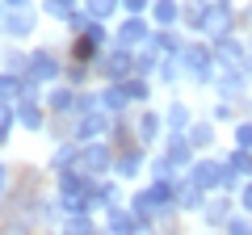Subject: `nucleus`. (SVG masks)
Here are the masks:
<instances>
[{"instance_id":"obj_37","label":"nucleus","mask_w":252,"mask_h":235,"mask_svg":"<svg viewBox=\"0 0 252 235\" xmlns=\"http://www.w3.org/2000/svg\"><path fill=\"white\" fill-rule=\"evenodd\" d=\"M227 164L248 181V176H252V147H231V151H227Z\"/></svg>"},{"instance_id":"obj_49","label":"nucleus","mask_w":252,"mask_h":235,"mask_svg":"<svg viewBox=\"0 0 252 235\" xmlns=\"http://www.w3.org/2000/svg\"><path fill=\"white\" fill-rule=\"evenodd\" d=\"M9 185H13V172H9V164L0 160V198H4V193H9Z\"/></svg>"},{"instance_id":"obj_39","label":"nucleus","mask_w":252,"mask_h":235,"mask_svg":"<svg viewBox=\"0 0 252 235\" xmlns=\"http://www.w3.org/2000/svg\"><path fill=\"white\" fill-rule=\"evenodd\" d=\"M0 67H9V72H21V76H26V67H30V51H21V46H9V51L0 55Z\"/></svg>"},{"instance_id":"obj_34","label":"nucleus","mask_w":252,"mask_h":235,"mask_svg":"<svg viewBox=\"0 0 252 235\" xmlns=\"http://www.w3.org/2000/svg\"><path fill=\"white\" fill-rule=\"evenodd\" d=\"M63 202V214H93L97 210V202H93V193L84 189V193H67V198H59Z\"/></svg>"},{"instance_id":"obj_50","label":"nucleus","mask_w":252,"mask_h":235,"mask_svg":"<svg viewBox=\"0 0 252 235\" xmlns=\"http://www.w3.org/2000/svg\"><path fill=\"white\" fill-rule=\"evenodd\" d=\"M4 235H30V223H9V227H4Z\"/></svg>"},{"instance_id":"obj_47","label":"nucleus","mask_w":252,"mask_h":235,"mask_svg":"<svg viewBox=\"0 0 252 235\" xmlns=\"http://www.w3.org/2000/svg\"><path fill=\"white\" fill-rule=\"evenodd\" d=\"M235 206H240V210H248V214H252V176H248V181L240 185V193H235Z\"/></svg>"},{"instance_id":"obj_15","label":"nucleus","mask_w":252,"mask_h":235,"mask_svg":"<svg viewBox=\"0 0 252 235\" xmlns=\"http://www.w3.org/2000/svg\"><path fill=\"white\" fill-rule=\"evenodd\" d=\"M76 92H80V88H72L67 80H55V84H46L42 101H46V109H51V118H72Z\"/></svg>"},{"instance_id":"obj_45","label":"nucleus","mask_w":252,"mask_h":235,"mask_svg":"<svg viewBox=\"0 0 252 235\" xmlns=\"http://www.w3.org/2000/svg\"><path fill=\"white\" fill-rule=\"evenodd\" d=\"M152 176H177V164H172L164 151H156L152 155Z\"/></svg>"},{"instance_id":"obj_33","label":"nucleus","mask_w":252,"mask_h":235,"mask_svg":"<svg viewBox=\"0 0 252 235\" xmlns=\"http://www.w3.org/2000/svg\"><path fill=\"white\" fill-rule=\"evenodd\" d=\"M84 13L97 21H114L122 13V0H84Z\"/></svg>"},{"instance_id":"obj_44","label":"nucleus","mask_w":252,"mask_h":235,"mask_svg":"<svg viewBox=\"0 0 252 235\" xmlns=\"http://www.w3.org/2000/svg\"><path fill=\"white\" fill-rule=\"evenodd\" d=\"M235 114H240V105L215 97V105H210V122H235Z\"/></svg>"},{"instance_id":"obj_28","label":"nucleus","mask_w":252,"mask_h":235,"mask_svg":"<svg viewBox=\"0 0 252 235\" xmlns=\"http://www.w3.org/2000/svg\"><path fill=\"white\" fill-rule=\"evenodd\" d=\"M34 210H38V223H42V227H59V223H63V202H59V193H55V198H34Z\"/></svg>"},{"instance_id":"obj_38","label":"nucleus","mask_w":252,"mask_h":235,"mask_svg":"<svg viewBox=\"0 0 252 235\" xmlns=\"http://www.w3.org/2000/svg\"><path fill=\"white\" fill-rule=\"evenodd\" d=\"M93 109H101V92H93L89 84H84V88L76 92V105H72V118H80V114H93Z\"/></svg>"},{"instance_id":"obj_5","label":"nucleus","mask_w":252,"mask_h":235,"mask_svg":"<svg viewBox=\"0 0 252 235\" xmlns=\"http://www.w3.org/2000/svg\"><path fill=\"white\" fill-rule=\"evenodd\" d=\"M114 160H118V147L109 143V139H93V143H80V160H76V164L101 181V176L114 172Z\"/></svg>"},{"instance_id":"obj_11","label":"nucleus","mask_w":252,"mask_h":235,"mask_svg":"<svg viewBox=\"0 0 252 235\" xmlns=\"http://www.w3.org/2000/svg\"><path fill=\"white\" fill-rule=\"evenodd\" d=\"M235 210H240V206H235V193H223V189H219V193H210V198H206V206H202L198 218H202L206 231H223V223L235 214Z\"/></svg>"},{"instance_id":"obj_13","label":"nucleus","mask_w":252,"mask_h":235,"mask_svg":"<svg viewBox=\"0 0 252 235\" xmlns=\"http://www.w3.org/2000/svg\"><path fill=\"white\" fill-rule=\"evenodd\" d=\"M210 46H215L219 72H223V67H244V59H248V42H244L240 34H223V38H210Z\"/></svg>"},{"instance_id":"obj_8","label":"nucleus","mask_w":252,"mask_h":235,"mask_svg":"<svg viewBox=\"0 0 252 235\" xmlns=\"http://www.w3.org/2000/svg\"><path fill=\"white\" fill-rule=\"evenodd\" d=\"M63 59L51 51V46H34L30 51V67H26V76L30 80H38V84H55V80H63Z\"/></svg>"},{"instance_id":"obj_23","label":"nucleus","mask_w":252,"mask_h":235,"mask_svg":"<svg viewBox=\"0 0 252 235\" xmlns=\"http://www.w3.org/2000/svg\"><path fill=\"white\" fill-rule=\"evenodd\" d=\"M164 126H168V130H189V126H193V109H189L185 97H172L168 101V109H164Z\"/></svg>"},{"instance_id":"obj_6","label":"nucleus","mask_w":252,"mask_h":235,"mask_svg":"<svg viewBox=\"0 0 252 235\" xmlns=\"http://www.w3.org/2000/svg\"><path fill=\"white\" fill-rule=\"evenodd\" d=\"M152 34H156V26H152L147 13H122V17H118V29H114V42L139 51V46L152 42Z\"/></svg>"},{"instance_id":"obj_2","label":"nucleus","mask_w":252,"mask_h":235,"mask_svg":"<svg viewBox=\"0 0 252 235\" xmlns=\"http://www.w3.org/2000/svg\"><path fill=\"white\" fill-rule=\"evenodd\" d=\"M93 72H97L101 80H126V76H135V51L122 46V42H109L105 51L97 55Z\"/></svg>"},{"instance_id":"obj_21","label":"nucleus","mask_w":252,"mask_h":235,"mask_svg":"<svg viewBox=\"0 0 252 235\" xmlns=\"http://www.w3.org/2000/svg\"><path fill=\"white\" fill-rule=\"evenodd\" d=\"M76 160H80V143L67 135V139H59V143H55V151H51V160H46V168H51V172H63V168H76Z\"/></svg>"},{"instance_id":"obj_27","label":"nucleus","mask_w":252,"mask_h":235,"mask_svg":"<svg viewBox=\"0 0 252 235\" xmlns=\"http://www.w3.org/2000/svg\"><path fill=\"white\" fill-rule=\"evenodd\" d=\"M97 231L101 227L93 214H63V223H59V235H97Z\"/></svg>"},{"instance_id":"obj_41","label":"nucleus","mask_w":252,"mask_h":235,"mask_svg":"<svg viewBox=\"0 0 252 235\" xmlns=\"http://www.w3.org/2000/svg\"><path fill=\"white\" fill-rule=\"evenodd\" d=\"M231 147H252V114H248V118H235V126H231Z\"/></svg>"},{"instance_id":"obj_17","label":"nucleus","mask_w":252,"mask_h":235,"mask_svg":"<svg viewBox=\"0 0 252 235\" xmlns=\"http://www.w3.org/2000/svg\"><path fill=\"white\" fill-rule=\"evenodd\" d=\"M172 181H177V206H181V214H202V206H206L210 193H206V189H198V185L189 181L185 172H177Z\"/></svg>"},{"instance_id":"obj_55","label":"nucleus","mask_w":252,"mask_h":235,"mask_svg":"<svg viewBox=\"0 0 252 235\" xmlns=\"http://www.w3.org/2000/svg\"><path fill=\"white\" fill-rule=\"evenodd\" d=\"M219 4H235V0H219Z\"/></svg>"},{"instance_id":"obj_32","label":"nucleus","mask_w":252,"mask_h":235,"mask_svg":"<svg viewBox=\"0 0 252 235\" xmlns=\"http://www.w3.org/2000/svg\"><path fill=\"white\" fill-rule=\"evenodd\" d=\"M97 55H101V46H97V42H89L84 34H76V38H72V51H67V59H76V63H97Z\"/></svg>"},{"instance_id":"obj_52","label":"nucleus","mask_w":252,"mask_h":235,"mask_svg":"<svg viewBox=\"0 0 252 235\" xmlns=\"http://www.w3.org/2000/svg\"><path fill=\"white\" fill-rule=\"evenodd\" d=\"M240 109H244V114H252V97H248V101H244V105H240Z\"/></svg>"},{"instance_id":"obj_26","label":"nucleus","mask_w":252,"mask_h":235,"mask_svg":"<svg viewBox=\"0 0 252 235\" xmlns=\"http://www.w3.org/2000/svg\"><path fill=\"white\" fill-rule=\"evenodd\" d=\"M160 59H164V55L156 51V42L139 46V51H135V76H147V80H156V67H160Z\"/></svg>"},{"instance_id":"obj_40","label":"nucleus","mask_w":252,"mask_h":235,"mask_svg":"<svg viewBox=\"0 0 252 235\" xmlns=\"http://www.w3.org/2000/svg\"><path fill=\"white\" fill-rule=\"evenodd\" d=\"M223 235H252V214L248 210H235V214L223 223Z\"/></svg>"},{"instance_id":"obj_30","label":"nucleus","mask_w":252,"mask_h":235,"mask_svg":"<svg viewBox=\"0 0 252 235\" xmlns=\"http://www.w3.org/2000/svg\"><path fill=\"white\" fill-rule=\"evenodd\" d=\"M21 92H26V76L0 67V101H21Z\"/></svg>"},{"instance_id":"obj_43","label":"nucleus","mask_w":252,"mask_h":235,"mask_svg":"<svg viewBox=\"0 0 252 235\" xmlns=\"http://www.w3.org/2000/svg\"><path fill=\"white\" fill-rule=\"evenodd\" d=\"M156 80H160V84H177V80H185V76H181V63H177V59H160V67H156Z\"/></svg>"},{"instance_id":"obj_18","label":"nucleus","mask_w":252,"mask_h":235,"mask_svg":"<svg viewBox=\"0 0 252 235\" xmlns=\"http://www.w3.org/2000/svg\"><path fill=\"white\" fill-rule=\"evenodd\" d=\"M181 9H185V0H152V26L156 29H172V26H181Z\"/></svg>"},{"instance_id":"obj_54","label":"nucleus","mask_w":252,"mask_h":235,"mask_svg":"<svg viewBox=\"0 0 252 235\" xmlns=\"http://www.w3.org/2000/svg\"><path fill=\"white\" fill-rule=\"evenodd\" d=\"M4 13H9V9H4V0H0V21H4Z\"/></svg>"},{"instance_id":"obj_22","label":"nucleus","mask_w":252,"mask_h":235,"mask_svg":"<svg viewBox=\"0 0 252 235\" xmlns=\"http://www.w3.org/2000/svg\"><path fill=\"white\" fill-rule=\"evenodd\" d=\"M152 42H156V51H160L164 59H177V55H181V46L189 42V34H185L181 26H172V29H156V34H152Z\"/></svg>"},{"instance_id":"obj_42","label":"nucleus","mask_w":252,"mask_h":235,"mask_svg":"<svg viewBox=\"0 0 252 235\" xmlns=\"http://www.w3.org/2000/svg\"><path fill=\"white\" fill-rule=\"evenodd\" d=\"M109 143H114V147H126V143H135V126H130L126 118H114V130H109Z\"/></svg>"},{"instance_id":"obj_12","label":"nucleus","mask_w":252,"mask_h":235,"mask_svg":"<svg viewBox=\"0 0 252 235\" xmlns=\"http://www.w3.org/2000/svg\"><path fill=\"white\" fill-rule=\"evenodd\" d=\"M160 151L168 155L172 164H177V172H185L189 164L198 160V147L189 143V130H164V143H160Z\"/></svg>"},{"instance_id":"obj_31","label":"nucleus","mask_w":252,"mask_h":235,"mask_svg":"<svg viewBox=\"0 0 252 235\" xmlns=\"http://www.w3.org/2000/svg\"><path fill=\"white\" fill-rule=\"evenodd\" d=\"M215 130H219V122H210V118H206V122H193V126H189V143L198 147V151H210L215 139H219Z\"/></svg>"},{"instance_id":"obj_4","label":"nucleus","mask_w":252,"mask_h":235,"mask_svg":"<svg viewBox=\"0 0 252 235\" xmlns=\"http://www.w3.org/2000/svg\"><path fill=\"white\" fill-rule=\"evenodd\" d=\"M215 97L219 101H231V105H244V101L252 97V76L244 72V67H223V72L215 76Z\"/></svg>"},{"instance_id":"obj_36","label":"nucleus","mask_w":252,"mask_h":235,"mask_svg":"<svg viewBox=\"0 0 252 235\" xmlns=\"http://www.w3.org/2000/svg\"><path fill=\"white\" fill-rule=\"evenodd\" d=\"M13 130H17V105L13 101H0V147L9 143Z\"/></svg>"},{"instance_id":"obj_29","label":"nucleus","mask_w":252,"mask_h":235,"mask_svg":"<svg viewBox=\"0 0 252 235\" xmlns=\"http://www.w3.org/2000/svg\"><path fill=\"white\" fill-rule=\"evenodd\" d=\"M152 84L156 80H147V76H126L122 88H126V97H130V105H147V101H152Z\"/></svg>"},{"instance_id":"obj_35","label":"nucleus","mask_w":252,"mask_h":235,"mask_svg":"<svg viewBox=\"0 0 252 235\" xmlns=\"http://www.w3.org/2000/svg\"><path fill=\"white\" fill-rule=\"evenodd\" d=\"M93 76H97V72H93V63H76V59H67V67H63V80L72 84V88H84Z\"/></svg>"},{"instance_id":"obj_16","label":"nucleus","mask_w":252,"mask_h":235,"mask_svg":"<svg viewBox=\"0 0 252 235\" xmlns=\"http://www.w3.org/2000/svg\"><path fill=\"white\" fill-rule=\"evenodd\" d=\"M164 130H168V126H164V114H156V109L143 105V114L135 118V139L143 147H160L164 143Z\"/></svg>"},{"instance_id":"obj_51","label":"nucleus","mask_w":252,"mask_h":235,"mask_svg":"<svg viewBox=\"0 0 252 235\" xmlns=\"http://www.w3.org/2000/svg\"><path fill=\"white\" fill-rule=\"evenodd\" d=\"M34 0H4V9H30Z\"/></svg>"},{"instance_id":"obj_48","label":"nucleus","mask_w":252,"mask_h":235,"mask_svg":"<svg viewBox=\"0 0 252 235\" xmlns=\"http://www.w3.org/2000/svg\"><path fill=\"white\" fill-rule=\"evenodd\" d=\"M122 13H152V0H122Z\"/></svg>"},{"instance_id":"obj_20","label":"nucleus","mask_w":252,"mask_h":235,"mask_svg":"<svg viewBox=\"0 0 252 235\" xmlns=\"http://www.w3.org/2000/svg\"><path fill=\"white\" fill-rule=\"evenodd\" d=\"M101 109H109L114 118H126V114H130V97H126L122 80H105V88H101Z\"/></svg>"},{"instance_id":"obj_24","label":"nucleus","mask_w":252,"mask_h":235,"mask_svg":"<svg viewBox=\"0 0 252 235\" xmlns=\"http://www.w3.org/2000/svg\"><path fill=\"white\" fill-rule=\"evenodd\" d=\"M126 193H122V176H101L97 181V189H93V202H97V210H105V206H114V202H122Z\"/></svg>"},{"instance_id":"obj_19","label":"nucleus","mask_w":252,"mask_h":235,"mask_svg":"<svg viewBox=\"0 0 252 235\" xmlns=\"http://www.w3.org/2000/svg\"><path fill=\"white\" fill-rule=\"evenodd\" d=\"M101 214H105V231H114V235H135V214H130L126 202H114V206H105Z\"/></svg>"},{"instance_id":"obj_53","label":"nucleus","mask_w":252,"mask_h":235,"mask_svg":"<svg viewBox=\"0 0 252 235\" xmlns=\"http://www.w3.org/2000/svg\"><path fill=\"white\" fill-rule=\"evenodd\" d=\"M42 235H59V227H46V231H42Z\"/></svg>"},{"instance_id":"obj_1","label":"nucleus","mask_w":252,"mask_h":235,"mask_svg":"<svg viewBox=\"0 0 252 235\" xmlns=\"http://www.w3.org/2000/svg\"><path fill=\"white\" fill-rule=\"evenodd\" d=\"M177 63H181V76L193 80L198 88H210L215 76H219L215 46H210V38H198V34H189V42L181 46V55H177Z\"/></svg>"},{"instance_id":"obj_25","label":"nucleus","mask_w":252,"mask_h":235,"mask_svg":"<svg viewBox=\"0 0 252 235\" xmlns=\"http://www.w3.org/2000/svg\"><path fill=\"white\" fill-rule=\"evenodd\" d=\"M38 9H42L46 21H59V26H63L76 9H84V0H38Z\"/></svg>"},{"instance_id":"obj_56","label":"nucleus","mask_w":252,"mask_h":235,"mask_svg":"<svg viewBox=\"0 0 252 235\" xmlns=\"http://www.w3.org/2000/svg\"><path fill=\"white\" fill-rule=\"evenodd\" d=\"M101 235H114V231H105V227H101Z\"/></svg>"},{"instance_id":"obj_3","label":"nucleus","mask_w":252,"mask_h":235,"mask_svg":"<svg viewBox=\"0 0 252 235\" xmlns=\"http://www.w3.org/2000/svg\"><path fill=\"white\" fill-rule=\"evenodd\" d=\"M223 34H240V9H235V4L206 0V9H202V34L198 38H223Z\"/></svg>"},{"instance_id":"obj_7","label":"nucleus","mask_w":252,"mask_h":235,"mask_svg":"<svg viewBox=\"0 0 252 235\" xmlns=\"http://www.w3.org/2000/svg\"><path fill=\"white\" fill-rule=\"evenodd\" d=\"M38 21H42V9L30 4V9H9L4 21H0V34L9 38V42H26V38L38 34Z\"/></svg>"},{"instance_id":"obj_46","label":"nucleus","mask_w":252,"mask_h":235,"mask_svg":"<svg viewBox=\"0 0 252 235\" xmlns=\"http://www.w3.org/2000/svg\"><path fill=\"white\" fill-rule=\"evenodd\" d=\"M63 26H67V34H72V38H76V34H84V26H89V13H84V9H76L72 17L63 21Z\"/></svg>"},{"instance_id":"obj_10","label":"nucleus","mask_w":252,"mask_h":235,"mask_svg":"<svg viewBox=\"0 0 252 235\" xmlns=\"http://www.w3.org/2000/svg\"><path fill=\"white\" fill-rule=\"evenodd\" d=\"M152 164V147H143L135 139V143L118 147V160H114V176H122V181H135V176H143V168Z\"/></svg>"},{"instance_id":"obj_57","label":"nucleus","mask_w":252,"mask_h":235,"mask_svg":"<svg viewBox=\"0 0 252 235\" xmlns=\"http://www.w3.org/2000/svg\"><path fill=\"white\" fill-rule=\"evenodd\" d=\"M248 42H252V38H248Z\"/></svg>"},{"instance_id":"obj_14","label":"nucleus","mask_w":252,"mask_h":235,"mask_svg":"<svg viewBox=\"0 0 252 235\" xmlns=\"http://www.w3.org/2000/svg\"><path fill=\"white\" fill-rule=\"evenodd\" d=\"M17 105V130H30V135H42L51 126V109L46 101H13Z\"/></svg>"},{"instance_id":"obj_58","label":"nucleus","mask_w":252,"mask_h":235,"mask_svg":"<svg viewBox=\"0 0 252 235\" xmlns=\"http://www.w3.org/2000/svg\"><path fill=\"white\" fill-rule=\"evenodd\" d=\"M248 4H252V0H248Z\"/></svg>"},{"instance_id":"obj_9","label":"nucleus","mask_w":252,"mask_h":235,"mask_svg":"<svg viewBox=\"0 0 252 235\" xmlns=\"http://www.w3.org/2000/svg\"><path fill=\"white\" fill-rule=\"evenodd\" d=\"M109 130H114V114H109V109H93V114L72 118V139H76V143L109 139Z\"/></svg>"}]
</instances>
